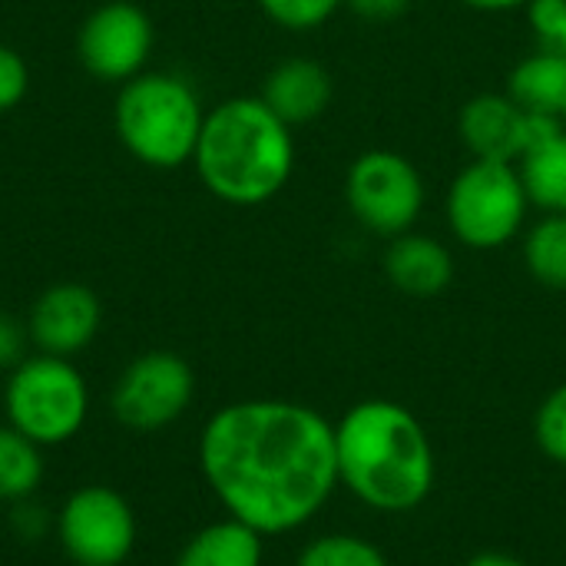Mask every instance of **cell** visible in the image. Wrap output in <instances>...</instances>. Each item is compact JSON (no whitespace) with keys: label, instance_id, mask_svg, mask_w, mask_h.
I'll use <instances>...</instances> for the list:
<instances>
[{"label":"cell","instance_id":"5bb4252c","mask_svg":"<svg viewBox=\"0 0 566 566\" xmlns=\"http://www.w3.org/2000/svg\"><path fill=\"white\" fill-rule=\"evenodd\" d=\"M385 275L398 292L415 295V298H431L451 285L454 259L431 235L405 232V235H395L385 252Z\"/></svg>","mask_w":566,"mask_h":566},{"label":"cell","instance_id":"7402d4cb","mask_svg":"<svg viewBox=\"0 0 566 566\" xmlns=\"http://www.w3.org/2000/svg\"><path fill=\"white\" fill-rule=\"evenodd\" d=\"M269 20L285 30H315L322 27L345 0H259Z\"/></svg>","mask_w":566,"mask_h":566},{"label":"cell","instance_id":"484cf974","mask_svg":"<svg viewBox=\"0 0 566 566\" xmlns=\"http://www.w3.org/2000/svg\"><path fill=\"white\" fill-rule=\"evenodd\" d=\"M13 527H17V534H20L23 541H40V537L46 534V527H50V517H46V511H43L40 504H33V497H30V501L13 504Z\"/></svg>","mask_w":566,"mask_h":566},{"label":"cell","instance_id":"603a6c76","mask_svg":"<svg viewBox=\"0 0 566 566\" xmlns=\"http://www.w3.org/2000/svg\"><path fill=\"white\" fill-rule=\"evenodd\" d=\"M527 7L541 50L566 56V0H531Z\"/></svg>","mask_w":566,"mask_h":566},{"label":"cell","instance_id":"5b68a950","mask_svg":"<svg viewBox=\"0 0 566 566\" xmlns=\"http://www.w3.org/2000/svg\"><path fill=\"white\" fill-rule=\"evenodd\" d=\"M7 424L40 448L73 441L90 415V388L70 358H23L3 388Z\"/></svg>","mask_w":566,"mask_h":566},{"label":"cell","instance_id":"cb8c5ba5","mask_svg":"<svg viewBox=\"0 0 566 566\" xmlns=\"http://www.w3.org/2000/svg\"><path fill=\"white\" fill-rule=\"evenodd\" d=\"M27 86H30V70L23 56L0 43V113L13 109L27 96Z\"/></svg>","mask_w":566,"mask_h":566},{"label":"cell","instance_id":"9a60e30c","mask_svg":"<svg viewBox=\"0 0 566 566\" xmlns=\"http://www.w3.org/2000/svg\"><path fill=\"white\" fill-rule=\"evenodd\" d=\"M507 96L534 116L566 123V56L537 50L521 60L507 76Z\"/></svg>","mask_w":566,"mask_h":566},{"label":"cell","instance_id":"4316f807","mask_svg":"<svg viewBox=\"0 0 566 566\" xmlns=\"http://www.w3.org/2000/svg\"><path fill=\"white\" fill-rule=\"evenodd\" d=\"M345 7H348L352 13H358L361 20H375V23H381V20H395V17H401V13L411 7V0H345Z\"/></svg>","mask_w":566,"mask_h":566},{"label":"cell","instance_id":"7c38bea8","mask_svg":"<svg viewBox=\"0 0 566 566\" xmlns=\"http://www.w3.org/2000/svg\"><path fill=\"white\" fill-rule=\"evenodd\" d=\"M99 325H103V305L96 292L76 282H63L46 289L33 302L27 332L43 355L70 358L80 355L96 338Z\"/></svg>","mask_w":566,"mask_h":566},{"label":"cell","instance_id":"ba28073f","mask_svg":"<svg viewBox=\"0 0 566 566\" xmlns=\"http://www.w3.org/2000/svg\"><path fill=\"white\" fill-rule=\"evenodd\" d=\"M56 537L76 566H119L136 547V514L119 491L90 484L63 501Z\"/></svg>","mask_w":566,"mask_h":566},{"label":"cell","instance_id":"7a4b0ae2","mask_svg":"<svg viewBox=\"0 0 566 566\" xmlns=\"http://www.w3.org/2000/svg\"><path fill=\"white\" fill-rule=\"evenodd\" d=\"M338 484L381 514L415 511L438 478L434 444L398 401H361L335 424Z\"/></svg>","mask_w":566,"mask_h":566},{"label":"cell","instance_id":"83f0119b","mask_svg":"<svg viewBox=\"0 0 566 566\" xmlns=\"http://www.w3.org/2000/svg\"><path fill=\"white\" fill-rule=\"evenodd\" d=\"M468 7H474V10H514V7H524V3H531V0H464Z\"/></svg>","mask_w":566,"mask_h":566},{"label":"cell","instance_id":"f1b7e54d","mask_svg":"<svg viewBox=\"0 0 566 566\" xmlns=\"http://www.w3.org/2000/svg\"><path fill=\"white\" fill-rule=\"evenodd\" d=\"M464 566H527V564H521V560H514V557H507V554H478L474 560H468Z\"/></svg>","mask_w":566,"mask_h":566},{"label":"cell","instance_id":"8992f818","mask_svg":"<svg viewBox=\"0 0 566 566\" xmlns=\"http://www.w3.org/2000/svg\"><path fill=\"white\" fill-rule=\"evenodd\" d=\"M527 206L524 179L511 163L474 159L451 182L448 222L464 245L501 249L521 232Z\"/></svg>","mask_w":566,"mask_h":566},{"label":"cell","instance_id":"30bf717a","mask_svg":"<svg viewBox=\"0 0 566 566\" xmlns=\"http://www.w3.org/2000/svg\"><path fill=\"white\" fill-rule=\"evenodd\" d=\"M560 126L564 123L527 113L507 93H481L468 99L458 119L461 139L474 153V159H494V163H511V166L524 159L547 133Z\"/></svg>","mask_w":566,"mask_h":566},{"label":"cell","instance_id":"8fae6325","mask_svg":"<svg viewBox=\"0 0 566 566\" xmlns=\"http://www.w3.org/2000/svg\"><path fill=\"white\" fill-rule=\"evenodd\" d=\"M149 17L126 0L103 3L80 30V60L99 80H133L153 53Z\"/></svg>","mask_w":566,"mask_h":566},{"label":"cell","instance_id":"2e32d148","mask_svg":"<svg viewBox=\"0 0 566 566\" xmlns=\"http://www.w3.org/2000/svg\"><path fill=\"white\" fill-rule=\"evenodd\" d=\"M176 566H262V534L235 517L209 524L189 537Z\"/></svg>","mask_w":566,"mask_h":566},{"label":"cell","instance_id":"d4e9b609","mask_svg":"<svg viewBox=\"0 0 566 566\" xmlns=\"http://www.w3.org/2000/svg\"><path fill=\"white\" fill-rule=\"evenodd\" d=\"M27 342L30 332L10 312H0V371H13L27 358Z\"/></svg>","mask_w":566,"mask_h":566},{"label":"cell","instance_id":"4fadbf2b","mask_svg":"<svg viewBox=\"0 0 566 566\" xmlns=\"http://www.w3.org/2000/svg\"><path fill=\"white\" fill-rule=\"evenodd\" d=\"M262 99L289 126L312 123L332 103V76L315 60H285L265 76Z\"/></svg>","mask_w":566,"mask_h":566},{"label":"cell","instance_id":"52a82bcc","mask_svg":"<svg viewBox=\"0 0 566 566\" xmlns=\"http://www.w3.org/2000/svg\"><path fill=\"white\" fill-rule=\"evenodd\" d=\"M352 216L375 235H405L424 206V182L415 163L391 149L361 153L345 179Z\"/></svg>","mask_w":566,"mask_h":566},{"label":"cell","instance_id":"277c9868","mask_svg":"<svg viewBox=\"0 0 566 566\" xmlns=\"http://www.w3.org/2000/svg\"><path fill=\"white\" fill-rule=\"evenodd\" d=\"M206 113L176 73H139L116 96L119 143L153 169H176L196 156Z\"/></svg>","mask_w":566,"mask_h":566},{"label":"cell","instance_id":"3957f363","mask_svg":"<svg viewBox=\"0 0 566 566\" xmlns=\"http://www.w3.org/2000/svg\"><path fill=\"white\" fill-rule=\"evenodd\" d=\"M192 163L216 199L232 206L269 202L295 166L292 126L262 96H232L206 113Z\"/></svg>","mask_w":566,"mask_h":566},{"label":"cell","instance_id":"ac0fdd59","mask_svg":"<svg viewBox=\"0 0 566 566\" xmlns=\"http://www.w3.org/2000/svg\"><path fill=\"white\" fill-rule=\"evenodd\" d=\"M43 484V448L0 424V504L30 501Z\"/></svg>","mask_w":566,"mask_h":566},{"label":"cell","instance_id":"e0dca14e","mask_svg":"<svg viewBox=\"0 0 566 566\" xmlns=\"http://www.w3.org/2000/svg\"><path fill=\"white\" fill-rule=\"evenodd\" d=\"M521 179L527 189V199L547 212L566 216V129L547 133L524 159H521Z\"/></svg>","mask_w":566,"mask_h":566},{"label":"cell","instance_id":"d6986e66","mask_svg":"<svg viewBox=\"0 0 566 566\" xmlns=\"http://www.w3.org/2000/svg\"><path fill=\"white\" fill-rule=\"evenodd\" d=\"M524 262L527 272L547 285L566 292V216L564 212H551L547 219H541L524 242Z\"/></svg>","mask_w":566,"mask_h":566},{"label":"cell","instance_id":"6da1fadb","mask_svg":"<svg viewBox=\"0 0 566 566\" xmlns=\"http://www.w3.org/2000/svg\"><path fill=\"white\" fill-rule=\"evenodd\" d=\"M199 468L229 517L262 537L308 524L338 484L335 424L275 398L219 408L199 438Z\"/></svg>","mask_w":566,"mask_h":566},{"label":"cell","instance_id":"44dd1931","mask_svg":"<svg viewBox=\"0 0 566 566\" xmlns=\"http://www.w3.org/2000/svg\"><path fill=\"white\" fill-rule=\"evenodd\" d=\"M534 434H537L541 451L551 461H557V464L566 468V385H560L557 391H551L547 401L541 405L537 421H534Z\"/></svg>","mask_w":566,"mask_h":566},{"label":"cell","instance_id":"ffe728a7","mask_svg":"<svg viewBox=\"0 0 566 566\" xmlns=\"http://www.w3.org/2000/svg\"><path fill=\"white\" fill-rule=\"evenodd\" d=\"M295 566H388V557L365 537L355 534H328L312 541Z\"/></svg>","mask_w":566,"mask_h":566},{"label":"cell","instance_id":"9c48e42d","mask_svg":"<svg viewBox=\"0 0 566 566\" xmlns=\"http://www.w3.org/2000/svg\"><path fill=\"white\" fill-rule=\"evenodd\" d=\"M196 375L176 352H146L129 361L113 388V415L133 431H163L186 415Z\"/></svg>","mask_w":566,"mask_h":566}]
</instances>
